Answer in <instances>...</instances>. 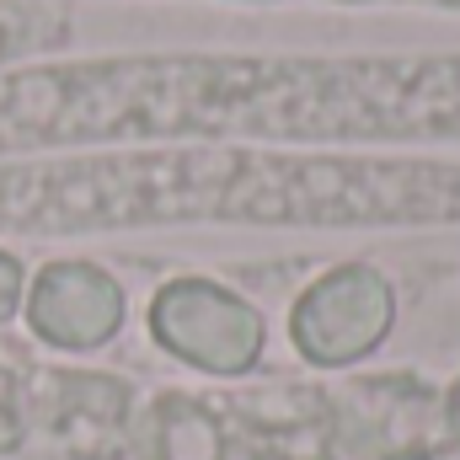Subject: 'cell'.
Instances as JSON below:
<instances>
[{"instance_id": "52a82bcc", "label": "cell", "mask_w": 460, "mask_h": 460, "mask_svg": "<svg viewBox=\"0 0 460 460\" xmlns=\"http://www.w3.org/2000/svg\"><path fill=\"white\" fill-rule=\"evenodd\" d=\"M439 434H445V460L460 456V375L439 385Z\"/></svg>"}, {"instance_id": "3957f363", "label": "cell", "mask_w": 460, "mask_h": 460, "mask_svg": "<svg viewBox=\"0 0 460 460\" xmlns=\"http://www.w3.org/2000/svg\"><path fill=\"white\" fill-rule=\"evenodd\" d=\"M22 322L54 353H97L128 327V289L102 262L54 257L27 279Z\"/></svg>"}, {"instance_id": "7a4b0ae2", "label": "cell", "mask_w": 460, "mask_h": 460, "mask_svg": "<svg viewBox=\"0 0 460 460\" xmlns=\"http://www.w3.org/2000/svg\"><path fill=\"white\" fill-rule=\"evenodd\" d=\"M150 343L204 380H246L262 364L268 316L209 273H172L145 311Z\"/></svg>"}, {"instance_id": "8992f818", "label": "cell", "mask_w": 460, "mask_h": 460, "mask_svg": "<svg viewBox=\"0 0 460 460\" xmlns=\"http://www.w3.org/2000/svg\"><path fill=\"white\" fill-rule=\"evenodd\" d=\"M22 300H27V268H22L16 252L0 246V327L11 316H22Z\"/></svg>"}, {"instance_id": "6da1fadb", "label": "cell", "mask_w": 460, "mask_h": 460, "mask_svg": "<svg viewBox=\"0 0 460 460\" xmlns=\"http://www.w3.org/2000/svg\"><path fill=\"white\" fill-rule=\"evenodd\" d=\"M396 316H402V300L391 273L380 262L348 257L311 273V284H300V295L289 300V348L300 364L322 375H343L369 364L391 343Z\"/></svg>"}, {"instance_id": "277c9868", "label": "cell", "mask_w": 460, "mask_h": 460, "mask_svg": "<svg viewBox=\"0 0 460 460\" xmlns=\"http://www.w3.org/2000/svg\"><path fill=\"white\" fill-rule=\"evenodd\" d=\"M32 391V429H43L75 460H128L134 429V391L128 380L102 369H43L27 380Z\"/></svg>"}, {"instance_id": "ba28073f", "label": "cell", "mask_w": 460, "mask_h": 460, "mask_svg": "<svg viewBox=\"0 0 460 460\" xmlns=\"http://www.w3.org/2000/svg\"><path fill=\"white\" fill-rule=\"evenodd\" d=\"M11 43H16V38H11V27H5V16H0V59L11 54Z\"/></svg>"}, {"instance_id": "9c48e42d", "label": "cell", "mask_w": 460, "mask_h": 460, "mask_svg": "<svg viewBox=\"0 0 460 460\" xmlns=\"http://www.w3.org/2000/svg\"><path fill=\"white\" fill-rule=\"evenodd\" d=\"M429 5H460V0H429Z\"/></svg>"}, {"instance_id": "30bf717a", "label": "cell", "mask_w": 460, "mask_h": 460, "mask_svg": "<svg viewBox=\"0 0 460 460\" xmlns=\"http://www.w3.org/2000/svg\"><path fill=\"white\" fill-rule=\"evenodd\" d=\"M348 5H358V0H348Z\"/></svg>"}, {"instance_id": "5b68a950", "label": "cell", "mask_w": 460, "mask_h": 460, "mask_svg": "<svg viewBox=\"0 0 460 460\" xmlns=\"http://www.w3.org/2000/svg\"><path fill=\"white\" fill-rule=\"evenodd\" d=\"M27 439H32V391L11 364H0V456H16Z\"/></svg>"}]
</instances>
